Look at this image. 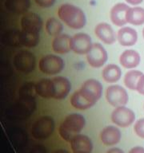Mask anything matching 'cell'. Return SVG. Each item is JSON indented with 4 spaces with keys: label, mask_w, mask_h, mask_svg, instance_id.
<instances>
[{
    "label": "cell",
    "mask_w": 144,
    "mask_h": 153,
    "mask_svg": "<svg viewBox=\"0 0 144 153\" xmlns=\"http://www.w3.org/2000/svg\"><path fill=\"white\" fill-rule=\"evenodd\" d=\"M58 15L62 22L72 29L83 28L86 25V16L80 8L74 5L66 3L60 6Z\"/></svg>",
    "instance_id": "1"
},
{
    "label": "cell",
    "mask_w": 144,
    "mask_h": 153,
    "mask_svg": "<svg viewBox=\"0 0 144 153\" xmlns=\"http://www.w3.org/2000/svg\"><path fill=\"white\" fill-rule=\"evenodd\" d=\"M85 118L78 113L68 115L59 127V134L66 141H71L85 126Z\"/></svg>",
    "instance_id": "2"
},
{
    "label": "cell",
    "mask_w": 144,
    "mask_h": 153,
    "mask_svg": "<svg viewBox=\"0 0 144 153\" xmlns=\"http://www.w3.org/2000/svg\"><path fill=\"white\" fill-rule=\"evenodd\" d=\"M55 121L52 117L45 116L38 119L32 127V136L35 139H46L53 133Z\"/></svg>",
    "instance_id": "3"
},
{
    "label": "cell",
    "mask_w": 144,
    "mask_h": 153,
    "mask_svg": "<svg viewBox=\"0 0 144 153\" xmlns=\"http://www.w3.org/2000/svg\"><path fill=\"white\" fill-rule=\"evenodd\" d=\"M64 68V61L56 55H46L41 58L39 69L43 73L49 75L57 74Z\"/></svg>",
    "instance_id": "4"
},
{
    "label": "cell",
    "mask_w": 144,
    "mask_h": 153,
    "mask_svg": "<svg viewBox=\"0 0 144 153\" xmlns=\"http://www.w3.org/2000/svg\"><path fill=\"white\" fill-rule=\"evenodd\" d=\"M14 65L17 70L22 73L28 74L34 69L35 57L32 53L22 50L15 55Z\"/></svg>",
    "instance_id": "5"
},
{
    "label": "cell",
    "mask_w": 144,
    "mask_h": 153,
    "mask_svg": "<svg viewBox=\"0 0 144 153\" xmlns=\"http://www.w3.org/2000/svg\"><path fill=\"white\" fill-rule=\"evenodd\" d=\"M106 99L115 107H121L128 102V95L126 89L120 85L109 86L106 89Z\"/></svg>",
    "instance_id": "6"
},
{
    "label": "cell",
    "mask_w": 144,
    "mask_h": 153,
    "mask_svg": "<svg viewBox=\"0 0 144 153\" xmlns=\"http://www.w3.org/2000/svg\"><path fill=\"white\" fill-rule=\"evenodd\" d=\"M80 92L91 102L95 104L96 101L102 96L103 86L97 80L90 79L84 82L82 88H80Z\"/></svg>",
    "instance_id": "7"
},
{
    "label": "cell",
    "mask_w": 144,
    "mask_h": 153,
    "mask_svg": "<svg viewBox=\"0 0 144 153\" xmlns=\"http://www.w3.org/2000/svg\"><path fill=\"white\" fill-rule=\"evenodd\" d=\"M135 115L134 112L128 108L124 106L117 107L111 114V120L118 126L125 127L130 126L134 121Z\"/></svg>",
    "instance_id": "8"
},
{
    "label": "cell",
    "mask_w": 144,
    "mask_h": 153,
    "mask_svg": "<svg viewBox=\"0 0 144 153\" xmlns=\"http://www.w3.org/2000/svg\"><path fill=\"white\" fill-rule=\"evenodd\" d=\"M90 65L94 68H99L105 64L107 60V53L103 45L99 43L92 45V47L86 56Z\"/></svg>",
    "instance_id": "9"
},
{
    "label": "cell",
    "mask_w": 144,
    "mask_h": 153,
    "mask_svg": "<svg viewBox=\"0 0 144 153\" xmlns=\"http://www.w3.org/2000/svg\"><path fill=\"white\" fill-rule=\"evenodd\" d=\"M92 45L91 37L86 33H77L71 38V50L79 54L88 53Z\"/></svg>",
    "instance_id": "10"
},
{
    "label": "cell",
    "mask_w": 144,
    "mask_h": 153,
    "mask_svg": "<svg viewBox=\"0 0 144 153\" xmlns=\"http://www.w3.org/2000/svg\"><path fill=\"white\" fill-rule=\"evenodd\" d=\"M52 84L53 98L58 100L66 97L71 88V85L69 80L62 76H58L52 79Z\"/></svg>",
    "instance_id": "11"
},
{
    "label": "cell",
    "mask_w": 144,
    "mask_h": 153,
    "mask_svg": "<svg viewBox=\"0 0 144 153\" xmlns=\"http://www.w3.org/2000/svg\"><path fill=\"white\" fill-rule=\"evenodd\" d=\"M74 153H91L93 144L91 139L84 135H77L70 141Z\"/></svg>",
    "instance_id": "12"
},
{
    "label": "cell",
    "mask_w": 144,
    "mask_h": 153,
    "mask_svg": "<svg viewBox=\"0 0 144 153\" xmlns=\"http://www.w3.org/2000/svg\"><path fill=\"white\" fill-rule=\"evenodd\" d=\"M22 28L24 30L39 32L43 26V20L35 13H27L22 18Z\"/></svg>",
    "instance_id": "13"
},
{
    "label": "cell",
    "mask_w": 144,
    "mask_h": 153,
    "mask_svg": "<svg viewBox=\"0 0 144 153\" xmlns=\"http://www.w3.org/2000/svg\"><path fill=\"white\" fill-rule=\"evenodd\" d=\"M130 7L124 3H117L110 10V19L115 26H122L127 23V13Z\"/></svg>",
    "instance_id": "14"
},
{
    "label": "cell",
    "mask_w": 144,
    "mask_h": 153,
    "mask_svg": "<svg viewBox=\"0 0 144 153\" xmlns=\"http://www.w3.org/2000/svg\"><path fill=\"white\" fill-rule=\"evenodd\" d=\"M101 140L105 145H115L120 141L121 132L119 129L115 126L106 127L100 135Z\"/></svg>",
    "instance_id": "15"
},
{
    "label": "cell",
    "mask_w": 144,
    "mask_h": 153,
    "mask_svg": "<svg viewBox=\"0 0 144 153\" xmlns=\"http://www.w3.org/2000/svg\"><path fill=\"white\" fill-rule=\"evenodd\" d=\"M96 36L106 44H112L115 42V34L112 27L107 23L98 24L94 30Z\"/></svg>",
    "instance_id": "16"
},
{
    "label": "cell",
    "mask_w": 144,
    "mask_h": 153,
    "mask_svg": "<svg viewBox=\"0 0 144 153\" xmlns=\"http://www.w3.org/2000/svg\"><path fill=\"white\" fill-rule=\"evenodd\" d=\"M138 39L135 30L130 27H122L118 32V40L123 46H131L134 45Z\"/></svg>",
    "instance_id": "17"
},
{
    "label": "cell",
    "mask_w": 144,
    "mask_h": 153,
    "mask_svg": "<svg viewBox=\"0 0 144 153\" xmlns=\"http://www.w3.org/2000/svg\"><path fill=\"white\" fill-rule=\"evenodd\" d=\"M52 48L58 53H67L71 50V38L67 34H59L53 40Z\"/></svg>",
    "instance_id": "18"
},
{
    "label": "cell",
    "mask_w": 144,
    "mask_h": 153,
    "mask_svg": "<svg viewBox=\"0 0 144 153\" xmlns=\"http://www.w3.org/2000/svg\"><path fill=\"white\" fill-rule=\"evenodd\" d=\"M120 63L127 69L135 68L140 63V55L135 50H125L120 56Z\"/></svg>",
    "instance_id": "19"
},
{
    "label": "cell",
    "mask_w": 144,
    "mask_h": 153,
    "mask_svg": "<svg viewBox=\"0 0 144 153\" xmlns=\"http://www.w3.org/2000/svg\"><path fill=\"white\" fill-rule=\"evenodd\" d=\"M7 9L10 12L20 14L26 13L30 8V0H7L5 2Z\"/></svg>",
    "instance_id": "20"
},
{
    "label": "cell",
    "mask_w": 144,
    "mask_h": 153,
    "mask_svg": "<svg viewBox=\"0 0 144 153\" xmlns=\"http://www.w3.org/2000/svg\"><path fill=\"white\" fill-rule=\"evenodd\" d=\"M127 21L128 23L140 26L144 24V8L142 7H130L127 13Z\"/></svg>",
    "instance_id": "21"
},
{
    "label": "cell",
    "mask_w": 144,
    "mask_h": 153,
    "mask_svg": "<svg viewBox=\"0 0 144 153\" xmlns=\"http://www.w3.org/2000/svg\"><path fill=\"white\" fill-rule=\"evenodd\" d=\"M37 94L44 98L53 97L52 80L42 79L35 85Z\"/></svg>",
    "instance_id": "22"
},
{
    "label": "cell",
    "mask_w": 144,
    "mask_h": 153,
    "mask_svg": "<svg viewBox=\"0 0 144 153\" xmlns=\"http://www.w3.org/2000/svg\"><path fill=\"white\" fill-rule=\"evenodd\" d=\"M2 42L5 45L9 46H21V30H10L6 31L2 36Z\"/></svg>",
    "instance_id": "23"
},
{
    "label": "cell",
    "mask_w": 144,
    "mask_h": 153,
    "mask_svg": "<svg viewBox=\"0 0 144 153\" xmlns=\"http://www.w3.org/2000/svg\"><path fill=\"white\" fill-rule=\"evenodd\" d=\"M121 74L122 72L119 67L113 64L108 65L103 71V79L109 83H114L118 81L121 77Z\"/></svg>",
    "instance_id": "24"
},
{
    "label": "cell",
    "mask_w": 144,
    "mask_h": 153,
    "mask_svg": "<svg viewBox=\"0 0 144 153\" xmlns=\"http://www.w3.org/2000/svg\"><path fill=\"white\" fill-rule=\"evenodd\" d=\"M70 103H71V105L73 107L77 108V109L80 110L86 109V108H91V106H93L94 105L92 102H91L88 99H86L82 94L80 90L76 91L72 95L71 98H70Z\"/></svg>",
    "instance_id": "25"
},
{
    "label": "cell",
    "mask_w": 144,
    "mask_h": 153,
    "mask_svg": "<svg viewBox=\"0 0 144 153\" xmlns=\"http://www.w3.org/2000/svg\"><path fill=\"white\" fill-rule=\"evenodd\" d=\"M39 42V32L21 30L22 45L26 47H34Z\"/></svg>",
    "instance_id": "26"
},
{
    "label": "cell",
    "mask_w": 144,
    "mask_h": 153,
    "mask_svg": "<svg viewBox=\"0 0 144 153\" xmlns=\"http://www.w3.org/2000/svg\"><path fill=\"white\" fill-rule=\"evenodd\" d=\"M142 73L138 70H130L127 72L124 77V84L127 88L131 90H136L139 78L142 75Z\"/></svg>",
    "instance_id": "27"
},
{
    "label": "cell",
    "mask_w": 144,
    "mask_h": 153,
    "mask_svg": "<svg viewBox=\"0 0 144 153\" xmlns=\"http://www.w3.org/2000/svg\"><path fill=\"white\" fill-rule=\"evenodd\" d=\"M62 29V24L55 18H50L46 22V30L51 36L59 35Z\"/></svg>",
    "instance_id": "28"
},
{
    "label": "cell",
    "mask_w": 144,
    "mask_h": 153,
    "mask_svg": "<svg viewBox=\"0 0 144 153\" xmlns=\"http://www.w3.org/2000/svg\"><path fill=\"white\" fill-rule=\"evenodd\" d=\"M134 130L137 136L144 139V118L137 120L134 124Z\"/></svg>",
    "instance_id": "29"
},
{
    "label": "cell",
    "mask_w": 144,
    "mask_h": 153,
    "mask_svg": "<svg viewBox=\"0 0 144 153\" xmlns=\"http://www.w3.org/2000/svg\"><path fill=\"white\" fill-rule=\"evenodd\" d=\"M56 0H34V2L38 5L39 7L43 8H48L55 4Z\"/></svg>",
    "instance_id": "30"
},
{
    "label": "cell",
    "mask_w": 144,
    "mask_h": 153,
    "mask_svg": "<svg viewBox=\"0 0 144 153\" xmlns=\"http://www.w3.org/2000/svg\"><path fill=\"white\" fill-rule=\"evenodd\" d=\"M136 90L139 92V93L144 95V74H142L141 77L139 78Z\"/></svg>",
    "instance_id": "31"
},
{
    "label": "cell",
    "mask_w": 144,
    "mask_h": 153,
    "mask_svg": "<svg viewBox=\"0 0 144 153\" xmlns=\"http://www.w3.org/2000/svg\"><path fill=\"white\" fill-rule=\"evenodd\" d=\"M129 153H144V148L137 146V147H134L132 149H130Z\"/></svg>",
    "instance_id": "32"
},
{
    "label": "cell",
    "mask_w": 144,
    "mask_h": 153,
    "mask_svg": "<svg viewBox=\"0 0 144 153\" xmlns=\"http://www.w3.org/2000/svg\"><path fill=\"white\" fill-rule=\"evenodd\" d=\"M106 153H124V152H123V151H122V149H120V148H114L110 149L109 151H107V152Z\"/></svg>",
    "instance_id": "33"
},
{
    "label": "cell",
    "mask_w": 144,
    "mask_h": 153,
    "mask_svg": "<svg viewBox=\"0 0 144 153\" xmlns=\"http://www.w3.org/2000/svg\"><path fill=\"white\" fill-rule=\"evenodd\" d=\"M126 1L131 5H139L142 3L143 0H126Z\"/></svg>",
    "instance_id": "34"
},
{
    "label": "cell",
    "mask_w": 144,
    "mask_h": 153,
    "mask_svg": "<svg viewBox=\"0 0 144 153\" xmlns=\"http://www.w3.org/2000/svg\"><path fill=\"white\" fill-rule=\"evenodd\" d=\"M54 153H69L66 150H63V149H60V150H57L55 151Z\"/></svg>",
    "instance_id": "35"
},
{
    "label": "cell",
    "mask_w": 144,
    "mask_h": 153,
    "mask_svg": "<svg viewBox=\"0 0 144 153\" xmlns=\"http://www.w3.org/2000/svg\"><path fill=\"white\" fill-rule=\"evenodd\" d=\"M142 35H143V38H144V29H143V30H142Z\"/></svg>",
    "instance_id": "36"
}]
</instances>
